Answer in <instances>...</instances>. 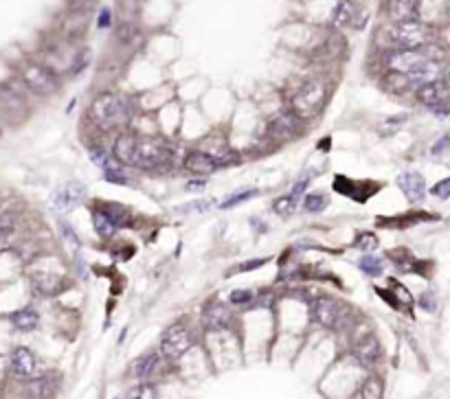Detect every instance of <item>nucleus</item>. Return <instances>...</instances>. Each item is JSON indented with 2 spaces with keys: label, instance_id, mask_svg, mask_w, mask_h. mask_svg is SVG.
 <instances>
[{
  "label": "nucleus",
  "instance_id": "1",
  "mask_svg": "<svg viewBox=\"0 0 450 399\" xmlns=\"http://www.w3.org/2000/svg\"><path fill=\"white\" fill-rule=\"evenodd\" d=\"M86 119L94 134H116L125 127H132L136 121V108L125 94L114 90H103L92 96L86 110Z\"/></svg>",
  "mask_w": 450,
  "mask_h": 399
},
{
  "label": "nucleus",
  "instance_id": "2",
  "mask_svg": "<svg viewBox=\"0 0 450 399\" xmlns=\"http://www.w3.org/2000/svg\"><path fill=\"white\" fill-rule=\"evenodd\" d=\"M307 314L316 327L334 334H347V329L356 323L354 307L329 292H316L307 303Z\"/></svg>",
  "mask_w": 450,
  "mask_h": 399
},
{
  "label": "nucleus",
  "instance_id": "3",
  "mask_svg": "<svg viewBox=\"0 0 450 399\" xmlns=\"http://www.w3.org/2000/svg\"><path fill=\"white\" fill-rule=\"evenodd\" d=\"M329 96L331 88L325 77H307L290 92L286 108L310 125V121L323 114Z\"/></svg>",
  "mask_w": 450,
  "mask_h": 399
},
{
  "label": "nucleus",
  "instance_id": "4",
  "mask_svg": "<svg viewBox=\"0 0 450 399\" xmlns=\"http://www.w3.org/2000/svg\"><path fill=\"white\" fill-rule=\"evenodd\" d=\"M16 79L35 99H51L62 88V77L40 59H22L16 68Z\"/></svg>",
  "mask_w": 450,
  "mask_h": 399
},
{
  "label": "nucleus",
  "instance_id": "5",
  "mask_svg": "<svg viewBox=\"0 0 450 399\" xmlns=\"http://www.w3.org/2000/svg\"><path fill=\"white\" fill-rule=\"evenodd\" d=\"M305 132H307L305 121L299 119L294 112H290L288 108H283V110L275 112L266 121L259 145L270 150H279L292 141H301L305 136Z\"/></svg>",
  "mask_w": 450,
  "mask_h": 399
},
{
  "label": "nucleus",
  "instance_id": "6",
  "mask_svg": "<svg viewBox=\"0 0 450 399\" xmlns=\"http://www.w3.org/2000/svg\"><path fill=\"white\" fill-rule=\"evenodd\" d=\"M196 342H198V331L194 327V323L189 318H178L163 329L156 349L163 356V360L172 367L192 351Z\"/></svg>",
  "mask_w": 450,
  "mask_h": 399
},
{
  "label": "nucleus",
  "instance_id": "7",
  "mask_svg": "<svg viewBox=\"0 0 450 399\" xmlns=\"http://www.w3.org/2000/svg\"><path fill=\"white\" fill-rule=\"evenodd\" d=\"M31 114V94L22 88V83L11 77L0 81V116L7 127L22 125Z\"/></svg>",
  "mask_w": 450,
  "mask_h": 399
},
{
  "label": "nucleus",
  "instance_id": "8",
  "mask_svg": "<svg viewBox=\"0 0 450 399\" xmlns=\"http://www.w3.org/2000/svg\"><path fill=\"white\" fill-rule=\"evenodd\" d=\"M387 35L391 48H409V51H422L424 46L433 44L435 40V31L431 24H424L420 20L391 24Z\"/></svg>",
  "mask_w": 450,
  "mask_h": 399
},
{
  "label": "nucleus",
  "instance_id": "9",
  "mask_svg": "<svg viewBox=\"0 0 450 399\" xmlns=\"http://www.w3.org/2000/svg\"><path fill=\"white\" fill-rule=\"evenodd\" d=\"M49 369L44 360L27 345H14L7 354V376L16 382H27Z\"/></svg>",
  "mask_w": 450,
  "mask_h": 399
},
{
  "label": "nucleus",
  "instance_id": "10",
  "mask_svg": "<svg viewBox=\"0 0 450 399\" xmlns=\"http://www.w3.org/2000/svg\"><path fill=\"white\" fill-rule=\"evenodd\" d=\"M94 14V0H70L60 20V38L79 42L86 35Z\"/></svg>",
  "mask_w": 450,
  "mask_h": 399
},
{
  "label": "nucleus",
  "instance_id": "11",
  "mask_svg": "<svg viewBox=\"0 0 450 399\" xmlns=\"http://www.w3.org/2000/svg\"><path fill=\"white\" fill-rule=\"evenodd\" d=\"M27 283H29V292L35 298H55V296L64 294L66 289H70V285H73V281H70L64 272L44 270L38 263L29 265Z\"/></svg>",
  "mask_w": 450,
  "mask_h": 399
},
{
  "label": "nucleus",
  "instance_id": "12",
  "mask_svg": "<svg viewBox=\"0 0 450 399\" xmlns=\"http://www.w3.org/2000/svg\"><path fill=\"white\" fill-rule=\"evenodd\" d=\"M238 325V311L227 300L209 298L200 307V327L207 334H229Z\"/></svg>",
  "mask_w": 450,
  "mask_h": 399
},
{
  "label": "nucleus",
  "instance_id": "13",
  "mask_svg": "<svg viewBox=\"0 0 450 399\" xmlns=\"http://www.w3.org/2000/svg\"><path fill=\"white\" fill-rule=\"evenodd\" d=\"M86 202H88V187L77 183V180H66V183L57 185L49 196L51 209L62 215L79 209Z\"/></svg>",
  "mask_w": 450,
  "mask_h": 399
},
{
  "label": "nucleus",
  "instance_id": "14",
  "mask_svg": "<svg viewBox=\"0 0 450 399\" xmlns=\"http://www.w3.org/2000/svg\"><path fill=\"white\" fill-rule=\"evenodd\" d=\"M349 356L354 360V365H358L365 371H371L378 362L382 360V345L380 338L374 331H362L358 336L351 338V349Z\"/></svg>",
  "mask_w": 450,
  "mask_h": 399
},
{
  "label": "nucleus",
  "instance_id": "15",
  "mask_svg": "<svg viewBox=\"0 0 450 399\" xmlns=\"http://www.w3.org/2000/svg\"><path fill=\"white\" fill-rule=\"evenodd\" d=\"M170 365L163 360V356L158 354V349H147L141 356H136L127 367V376L134 382H154L158 384L161 376L165 373Z\"/></svg>",
  "mask_w": 450,
  "mask_h": 399
},
{
  "label": "nucleus",
  "instance_id": "16",
  "mask_svg": "<svg viewBox=\"0 0 450 399\" xmlns=\"http://www.w3.org/2000/svg\"><path fill=\"white\" fill-rule=\"evenodd\" d=\"M18 384H20V395L25 399H55L62 389V376L46 369L42 376Z\"/></svg>",
  "mask_w": 450,
  "mask_h": 399
},
{
  "label": "nucleus",
  "instance_id": "17",
  "mask_svg": "<svg viewBox=\"0 0 450 399\" xmlns=\"http://www.w3.org/2000/svg\"><path fill=\"white\" fill-rule=\"evenodd\" d=\"M380 183H376V180H354V178H347V176H334V183H331V189H334L338 196L342 198H349L358 204H365L369 202L378 191H380Z\"/></svg>",
  "mask_w": 450,
  "mask_h": 399
},
{
  "label": "nucleus",
  "instance_id": "18",
  "mask_svg": "<svg viewBox=\"0 0 450 399\" xmlns=\"http://www.w3.org/2000/svg\"><path fill=\"white\" fill-rule=\"evenodd\" d=\"M181 172L189 174L192 178H211V176H216L218 172H222V167L203 147H192V150L183 152Z\"/></svg>",
  "mask_w": 450,
  "mask_h": 399
},
{
  "label": "nucleus",
  "instance_id": "19",
  "mask_svg": "<svg viewBox=\"0 0 450 399\" xmlns=\"http://www.w3.org/2000/svg\"><path fill=\"white\" fill-rule=\"evenodd\" d=\"M416 99L433 110L437 116H448L450 114V105H448V83L444 79H437L431 83H424V86L416 88Z\"/></svg>",
  "mask_w": 450,
  "mask_h": 399
},
{
  "label": "nucleus",
  "instance_id": "20",
  "mask_svg": "<svg viewBox=\"0 0 450 399\" xmlns=\"http://www.w3.org/2000/svg\"><path fill=\"white\" fill-rule=\"evenodd\" d=\"M5 320L16 334H33L42 327V314L33 303L14 307L5 314Z\"/></svg>",
  "mask_w": 450,
  "mask_h": 399
},
{
  "label": "nucleus",
  "instance_id": "21",
  "mask_svg": "<svg viewBox=\"0 0 450 399\" xmlns=\"http://www.w3.org/2000/svg\"><path fill=\"white\" fill-rule=\"evenodd\" d=\"M426 59L422 51H409V48H387L382 55V66L389 72H409L413 68H418Z\"/></svg>",
  "mask_w": 450,
  "mask_h": 399
},
{
  "label": "nucleus",
  "instance_id": "22",
  "mask_svg": "<svg viewBox=\"0 0 450 399\" xmlns=\"http://www.w3.org/2000/svg\"><path fill=\"white\" fill-rule=\"evenodd\" d=\"M92 207H97L108 220L114 224L116 231H130V228H136L139 217L132 209H127L125 204L119 202H110V200H92Z\"/></svg>",
  "mask_w": 450,
  "mask_h": 399
},
{
  "label": "nucleus",
  "instance_id": "23",
  "mask_svg": "<svg viewBox=\"0 0 450 399\" xmlns=\"http://www.w3.org/2000/svg\"><path fill=\"white\" fill-rule=\"evenodd\" d=\"M207 154H211L213 158L218 161V165L224 169V167H240L242 161H244V156L242 152H238L233 147V145L227 141V139H222V136H213L209 141H205V147H203Z\"/></svg>",
  "mask_w": 450,
  "mask_h": 399
},
{
  "label": "nucleus",
  "instance_id": "24",
  "mask_svg": "<svg viewBox=\"0 0 450 399\" xmlns=\"http://www.w3.org/2000/svg\"><path fill=\"white\" fill-rule=\"evenodd\" d=\"M360 9L356 5V0H338L336 7L331 9L329 16V29L331 31H345L358 22Z\"/></svg>",
  "mask_w": 450,
  "mask_h": 399
},
{
  "label": "nucleus",
  "instance_id": "25",
  "mask_svg": "<svg viewBox=\"0 0 450 399\" xmlns=\"http://www.w3.org/2000/svg\"><path fill=\"white\" fill-rule=\"evenodd\" d=\"M396 185L409 202H420L426 196V180L420 172H402L396 178Z\"/></svg>",
  "mask_w": 450,
  "mask_h": 399
},
{
  "label": "nucleus",
  "instance_id": "26",
  "mask_svg": "<svg viewBox=\"0 0 450 399\" xmlns=\"http://www.w3.org/2000/svg\"><path fill=\"white\" fill-rule=\"evenodd\" d=\"M385 11H387V18L393 24L407 22V20H418L420 0H387Z\"/></svg>",
  "mask_w": 450,
  "mask_h": 399
},
{
  "label": "nucleus",
  "instance_id": "27",
  "mask_svg": "<svg viewBox=\"0 0 450 399\" xmlns=\"http://www.w3.org/2000/svg\"><path fill=\"white\" fill-rule=\"evenodd\" d=\"M407 77H409V81H411L413 88H420V86H424V83H431V81L442 79V77H444V68H442L440 62H433V59H424V62H422L418 68H413Z\"/></svg>",
  "mask_w": 450,
  "mask_h": 399
},
{
  "label": "nucleus",
  "instance_id": "28",
  "mask_svg": "<svg viewBox=\"0 0 450 399\" xmlns=\"http://www.w3.org/2000/svg\"><path fill=\"white\" fill-rule=\"evenodd\" d=\"M424 220H435V215H431V213H402V215H391V217H378L376 226L398 231V228H409V226L420 224Z\"/></svg>",
  "mask_w": 450,
  "mask_h": 399
},
{
  "label": "nucleus",
  "instance_id": "29",
  "mask_svg": "<svg viewBox=\"0 0 450 399\" xmlns=\"http://www.w3.org/2000/svg\"><path fill=\"white\" fill-rule=\"evenodd\" d=\"M101 176L108 185H114V187H134V172L132 169H127L119 163H110L105 169H101Z\"/></svg>",
  "mask_w": 450,
  "mask_h": 399
},
{
  "label": "nucleus",
  "instance_id": "30",
  "mask_svg": "<svg viewBox=\"0 0 450 399\" xmlns=\"http://www.w3.org/2000/svg\"><path fill=\"white\" fill-rule=\"evenodd\" d=\"M88 213H90V224H92L94 235H97L101 241H112L114 235H116L114 224H112L108 217H105L97 207H92L90 202H88Z\"/></svg>",
  "mask_w": 450,
  "mask_h": 399
},
{
  "label": "nucleus",
  "instance_id": "31",
  "mask_svg": "<svg viewBox=\"0 0 450 399\" xmlns=\"http://www.w3.org/2000/svg\"><path fill=\"white\" fill-rule=\"evenodd\" d=\"M385 261H391L398 268V272H416L418 274V268L422 265V261L416 259V255H413L411 250L407 248H393V250H389L387 252V257Z\"/></svg>",
  "mask_w": 450,
  "mask_h": 399
},
{
  "label": "nucleus",
  "instance_id": "32",
  "mask_svg": "<svg viewBox=\"0 0 450 399\" xmlns=\"http://www.w3.org/2000/svg\"><path fill=\"white\" fill-rule=\"evenodd\" d=\"M329 193L325 191H310V193H305V196L301 198V204H299V209L307 215H321L327 207H329Z\"/></svg>",
  "mask_w": 450,
  "mask_h": 399
},
{
  "label": "nucleus",
  "instance_id": "33",
  "mask_svg": "<svg viewBox=\"0 0 450 399\" xmlns=\"http://www.w3.org/2000/svg\"><path fill=\"white\" fill-rule=\"evenodd\" d=\"M385 257L376 255V252H367V255H360L358 261H356V268L365 274L369 276V279H378V276L385 274Z\"/></svg>",
  "mask_w": 450,
  "mask_h": 399
},
{
  "label": "nucleus",
  "instance_id": "34",
  "mask_svg": "<svg viewBox=\"0 0 450 399\" xmlns=\"http://www.w3.org/2000/svg\"><path fill=\"white\" fill-rule=\"evenodd\" d=\"M360 399H385V380L378 373H369L358 389Z\"/></svg>",
  "mask_w": 450,
  "mask_h": 399
},
{
  "label": "nucleus",
  "instance_id": "35",
  "mask_svg": "<svg viewBox=\"0 0 450 399\" xmlns=\"http://www.w3.org/2000/svg\"><path fill=\"white\" fill-rule=\"evenodd\" d=\"M255 298H257L255 289H251V287H238V289H231V292H229L227 303L233 309H251V307H255Z\"/></svg>",
  "mask_w": 450,
  "mask_h": 399
},
{
  "label": "nucleus",
  "instance_id": "36",
  "mask_svg": "<svg viewBox=\"0 0 450 399\" xmlns=\"http://www.w3.org/2000/svg\"><path fill=\"white\" fill-rule=\"evenodd\" d=\"M382 88L391 94H405L409 92L413 86H411V81L409 77L405 75V72H389L385 70V75H382Z\"/></svg>",
  "mask_w": 450,
  "mask_h": 399
},
{
  "label": "nucleus",
  "instance_id": "37",
  "mask_svg": "<svg viewBox=\"0 0 450 399\" xmlns=\"http://www.w3.org/2000/svg\"><path fill=\"white\" fill-rule=\"evenodd\" d=\"M125 399H161L158 384H154V382H134L127 389Z\"/></svg>",
  "mask_w": 450,
  "mask_h": 399
},
{
  "label": "nucleus",
  "instance_id": "38",
  "mask_svg": "<svg viewBox=\"0 0 450 399\" xmlns=\"http://www.w3.org/2000/svg\"><path fill=\"white\" fill-rule=\"evenodd\" d=\"M378 246H380V239L374 231H358L356 237L351 241V248L360 250V255H367V252H376Z\"/></svg>",
  "mask_w": 450,
  "mask_h": 399
},
{
  "label": "nucleus",
  "instance_id": "39",
  "mask_svg": "<svg viewBox=\"0 0 450 399\" xmlns=\"http://www.w3.org/2000/svg\"><path fill=\"white\" fill-rule=\"evenodd\" d=\"M299 204H301V200L286 193V196H279V198L272 200V211H275L279 217H292L299 211Z\"/></svg>",
  "mask_w": 450,
  "mask_h": 399
},
{
  "label": "nucleus",
  "instance_id": "40",
  "mask_svg": "<svg viewBox=\"0 0 450 399\" xmlns=\"http://www.w3.org/2000/svg\"><path fill=\"white\" fill-rule=\"evenodd\" d=\"M259 193H262V191H259L257 187H248V189H242V191H235V193H231V196H227L220 202V209H235V207H240V204L257 198Z\"/></svg>",
  "mask_w": 450,
  "mask_h": 399
},
{
  "label": "nucleus",
  "instance_id": "41",
  "mask_svg": "<svg viewBox=\"0 0 450 399\" xmlns=\"http://www.w3.org/2000/svg\"><path fill=\"white\" fill-rule=\"evenodd\" d=\"M114 40L121 46H134L136 40H141V29L132 22H123L119 24V29L114 31Z\"/></svg>",
  "mask_w": 450,
  "mask_h": 399
},
{
  "label": "nucleus",
  "instance_id": "42",
  "mask_svg": "<svg viewBox=\"0 0 450 399\" xmlns=\"http://www.w3.org/2000/svg\"><path fill=\"white\" fill-rule=\"evenodd\" d=\"M270 259L268 257H255V259H248V261H242L238 265H233L231 272L227 276H233V274H242V272H253V270H259V268H264V265L268 263Z\"/></svg>",
  "mask_w": 450,
  "mask_h": 399
},
{
  "label": "nucleus",
  "instance_id": "43",
  "mask_svg": "<svg viewBox=\"0 0 450 399\" xmlns=\"http://www.w3.org/2000/svg\"><path fill=\"white\" fill-rule=\"evenodd\" d=\"M405 123V116H391V119H385L382 125H380V134L382 136H389V134H396V132L402 127Z\"/></svg>",
  "mask_w": 450,
  "mask_h": 399
},
{
  "label": "nucleus",
  "instance_id": "44",
  "mask_svg": "<svg viewBox=\"0 0 450 399\" xmlns=\"http://www.w3.org/2000/svg\"><path fill=\"white\" fill-rule=\"evenodd\" d=\"M431 193L435 198H440V200H448L450 198V178H444V180H440L433 189H431Z\"/></svg>",
  "mask_w": 450,
  "mask_h": 399
},
{
  "label": "nucleus",
  "instance_id": "45",
  "mask_svg": "<svg viewBox=\"0 0 450 399\" xmlns=\"http://www.w3.org/2000/svg\"><path fill=\"white\" fill-rule=\"evenodd\" d=\"M209 185V178H189L185 183V191L189 193H198V191H205Z\"/></svg>",
  "mask_w": 450,
  "mask_h": 399
},
{
  "label": "nucleus",
  "instance_id": "46",
  "mask_svg": "<svg viewBox=\"0 0 450 399\" xmlns=\"http://www.w3.org/2000/svg\"><path fill=\"white\" fill-rule=\"evenodd\" d=\"M450 152V132L446 136H442L440 141H437L435 145H433V150H431V154H435V156H442V154H448Z\"/></svg>",
  "mask_w": 450,
  "mask_h": 399
},
{
  "label": "nucleus",
  "instance_id": "47",
  "mask_svg": "<svg viewBox=\"0 0 450 399\" xmlns=\"http://www.w3.org/2000/svg\"><path fill=\"white\" fill-rule=\"evenodd\" d=\"M420 307L426 309V311H435V309H437L435 294H433V292H424V294L420 296Z\"/></svg>",
  "mask_w": 450,
  "mask_h": 399
},
{
  "label": "nucleus",
  "instance_id": "48",
  "mask_svg": "<svg viewBox=\"0 0 450 399\" xmlns=\"http://www.w3.org/2000/svg\"><path fill=\"white\" fill-rule=\"evenodd\" d=\"M110 18H112L110 9H108V7H105V9H101V14H99V27L108 29V27H110Z\"/></svg>",
  "mask_w": 450,
  "mask_h": 399
},
{
  "label": "nucleus",
  "instance_id": "49",
  "mask_svg": "<svg viewBox=\"0 0 450 399\" xmlns=\"http://www.w3.org/2000/svg\"><path fill=\"white\" fill-rule=\"evenodd\" d=\"M5 132H7V123L3 121V116H0V141L5 139Z\"/></svg>",
  "mask_w": 450,
  "mask_h": 399
},
{
  "label": "nucleus",
  "instance_id": "50",
  "mask_svg": "<svg viewBox=\"0 0 450 399\" xmlns=\"http://www.w3.org/2000/svg\"><path fill=\"white\" fill-rule=\"evenodd\" d=\"M444 77H446V83H450V62H448V66L444 68Z\"/></svg>",
  "mask_w": 450,
  "mask_h": 399
}]
</instances>
